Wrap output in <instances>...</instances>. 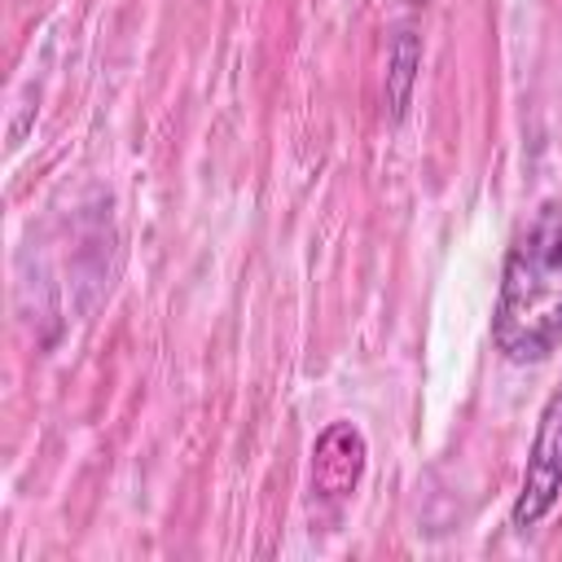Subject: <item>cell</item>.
Instances as JSON below:
<instances>
[{"label":"cell","instance_id":"3","mask_svg":"<svg viewBox=\"0 0 562 562\" xmlns=\"http://www.w3.org/2000/svg\"><path fill=\"white\" fill-rule=\"evenodd\" d=\"M364 465H369V443L360 426L329 422L312 443V496L325 505L351 501L364 479Z\"/></svg>","mask_w":562,"mask_h":562},{"label":"cell","instance_id":"1","mask_svg":"<svg viewBox=\"0 0 562 562\" xmlns=\"http://www.w3.org/2000/svg\"><path fill=\"white\" fill-rule=\"evenodd\" d=\"M492 347L509 364H540L562 347V189L536 202L505 250Z\"/></svg>","mask_w":562,"mask_h":562},{"label":"cell","instance_id":"4","mask_svg":"<svg viewBox=\"0 0 562 562\" xmlns=\"http://www.w3.org/2000/svg\"><path fill=\"white\" fill-rule=\"evenodd\" d=\"M417 66H422V44L413 31H400L395 44H391V114L404 119L408 110V97H413V79H417Z\"/></svg>","mask_w":562,"mask_h":562},{"label":"cell","instance_id":"2","mask_svg":"<svg viewBox=\"0 0 562 562\" xmlns=\"http://www.w3.org/2000/svg\"><path fill=\"white\" fill-rule=\"evenodd\" d=\"M558 501H562V382L553 386V395L540 408V422H536V435L527 448V465L518 479V496L509 509V527L518 536L536 531L553 514Z\"/></svg>","mask_w":562,"mask_h":562}]
</instances>
